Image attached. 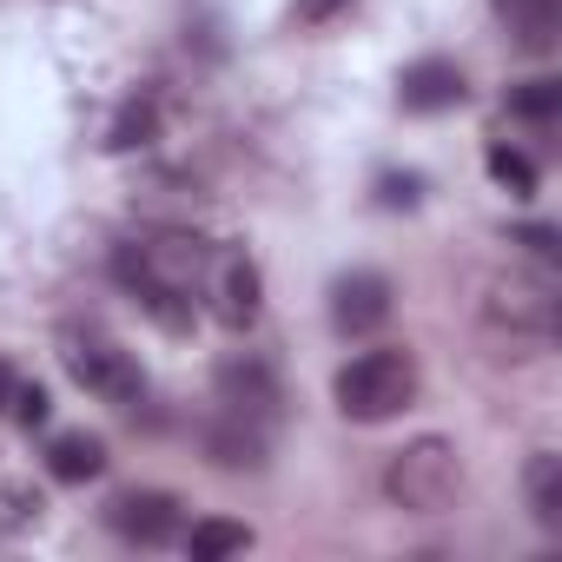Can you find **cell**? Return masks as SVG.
Masks as SVG:
<instances>
[{
  "mask_svg": "<svg viewBox=\"0 0 562 562\" xmlns=\"http://www.w3.org/2000/svg\"><path fill=\"white\" fill-rule=\"evenodd\" d=\"M522 503L536 516V529H562V457L555 450H536L529 470H522Z\"/></svg>",
  "mask_w": 562,
  "mask_h": 562,
  "instance_id": "4fadbf2b",
  "label": "cell"
},
{
  "mask_svg": "<svg viewBox=\"0 0 562 562\" xmlns=\"http://www.w3.org/2000/svg\"><path fill=\"white\" fill-rule=\"evenodd\" d=\"M60 364H67V378H74L87 397H100V404H113V411H139V404H146V371H139V358H133L120 338L93 331V325L60 331Z\"/></svg>",
  "mask_w": 562,
  "mask_h": 562,
  "instance_id": "277c9868",
  "label": "cell"
},
{
  "mask_svg": "<svg viewBox=\"0 0 562 562\" xmlns=\"http://www.w3.org/2000/svg\"><path fill=\"white\" fill-rule=\"evenodd\" d=\"M205 299H212V318H218L225 331H251V325H258V312H265V278H258L251 251H218V258H212Z\"/></svg>",
  "mask_w": 562,
  "mask_h": 562,
  "instance_id": "52a82bcc",
  "label": "cell"
},
{
  "mask_svg": "<svg viewBox=\"0 0 562 562\" xmlns=\"http://www.w3.org/2000/svg\"><path fill=\"white\" fill-rule=\"evenodd\" d=\"M218 404L238 411V417L271 424V417H278V378H271V364H265V358H232V364L218 371Z\"/></svg>",
  "mask_w": 562,
  "mask_h": 562,
  "instance_id": "30bf717a",
  "label": "cell"
},
{
  "mask_svg": "<svg viewBox=\"0 0 562 562\" xmlns=\"http://www.w3.org/2000/svg\"><path fill=\"white\" fill-rule=\"evenodd\" d=\"M509 113H516V120H529L536 133H549V126H555V113H562V80H522V87L509 93Z\"/></svg>",
  "mask_w": 562,
  "mask_h": 562,
  "instance_id": "e0dca14e",
  "label": "cell"
},
{
  "mask_svg": "<svg viewBox=\"0 0 562 562\" xmlns=\"http://www.w3.org/2000/svg\"><path fill=\"white\" fill-rule=\"evenodd\" d=\"M14 391H21V378H14V364H8V358H0V411L14 404Z\"/></svg>",
  "mask_w": 562,
  "mask_h": 562,
  "instance_id": "cb8c5ba5",
  "label": "cell"
},
{
  "mask_svg": "<svg viewBox=\"0 0 562 562\" xmlns=\"http://www.w3.org/2000/svg\"><path fill=\"white\" fill-rule=\"evenodd\" d=\"M41 490H8L0 496V529H21V522H41Z\"/></svg>",
  "mask_w": 562,
  "mask_h": 562,
  "instance_id": "d6986e66",
  "label": "cell"
},
{
  "mask_svg": "<svg viewBox=\"0 0 562 562\" xmlns=\"http://www.w3.org/2000/svg\"><path fill=\"white\" fill-rule=\"evenodd\" d=\"M8 411H14V417H21L27 430H41V424H47V391H41V384H21Z\"/></svg>",
  "mask_w": 562,
  "mask_h": 562,
  "instance_id": "44dd1931",
  "label": "cell"
},
{
  "mask_svg": "<svg viewBox=\"0 0 562 562\" xmlns=\"http://www.w3.org/2000/svg\"><path fill=\"white\" fill-rule=\"evenodd\" d=\"M397 312V292H391V278L384 271H345L338 285H331V325L345 338H371L384 331Z\"/></svg>",
  "mask_w": 562,
  "mask_h": 562,
  "instance_id": "ba28073f",
  "label": "cell"
},
{
  "mask_svg": "<svg viewBox=\"0 0 562 562\" xmlns=\"http://www.w3.org/2000/svg\"><path fill=\"white\" fill-rule=\"evenodd\" d=\"M516 245H522L536 265H555V258H562V238H555V225H516Z\"/></svg>",
  "mask_w": 562,
  "mask_h": 562,
  "instance_id": "ffe728a7",
  "label": "cell"
},
{
  "mask_svg": "<svg viewBox=\"0 0 562 562\" xmlns=\"http://www.w3.org/2000/svg\"><path fill=\"white\" fill-rule=\"evenodd\" d=\"M351 8V0H292V14L305 21V27H325V21H338Z\"/></svg>",
  "mask_w": 562,
  "mask_h": 562,
  "instance_id": "7402d4cb",
  "label": "cell"
},
{
  "mask_svg": "<svg viewBox=\"0 0 562 562\" xmlns=\"http://www.w3.org/2000/svg\"><path fill=\"white\" fill-rule=\"evenodd\" d=\"M503 34L522 47V54H555V34H562V0H490Z\"/></svg>",
  "mask_w": 562,
  "mask_h": 562,
  "instance_id": "7c38bea8",
  "label": "cell"
},
{
  "mask_svg": "<svg viewBox=\"0 0 562 562\" xmlns=\"http://www.w3.org/2000/svg\"><path fill=\"white\" fill-rule=\"evenodd\" d=\"M47 470H54L60 483H93V476L106 470V443L87 437V430H60V437L47 443Z\"/></svg>",
  "mask_w": 562,
  "mask_h": 562,
  "instance_id": "5bb4252c",
  "label": "cell"
},
{
  "mask_svg": "<svg viewBox=\"0 0 562 562\" xmlns=\"http://www.w3.org/2000/svg\"><path fill=\"white\" fill-rule=\"evenodd\" d=\"M205 450H212V463H218V470H265L271 424L238 417V411H218V424L205 430Z\"/></svg>",
  "mask_w": 562,
  "mask_h": 562,
  "instance_id": "8fae6325",
  "label": "cell"
},
{
  "mask_svg": "<svg viewBox=\"0 0 562 562\" xmlns=\"http://www.w3.org/2000/svg\"><path fill=\"white\" fill-rule=\"evenodd\" d=\"M106 529L126 536V542H139V549H166L186 529V503L172 490H120L106 503Z\"/></svg>",
  "mask_w": 562,
  "mask_h": 562,
  "instance_id": "8992f818",
  "label": "cell"
},
{
  "mask_svg": "<svg viewBox=\"0 0 562 562\" xmlns=\"http://www.w3.org/2000/svg\"><path fill=\"white\" fill-rule=\"evenodd\" d=\"M199 245L192 251H166V245H146V238H126L113 245V278H120V292L172 338H186L199 325Z\"/></svg>",
  "mask_w": 562,
  "mask_h": 562,
  "instance_id": "6da1fadb",
  "label": "cell"
},
{
  "mask_svg": "<svg viewBox=\"0 0 562 562\" xmlns=\"http://www.w3.org/2000/svg\"><path fill=\"white\" fill-rule=\"evenodd\" d=\"M555 285L549 278H496L490 285V305H483V318L496 325V331H509V338H522V345H549L555 338Z\"/></svg>",
  "mask_w": 562,
  "mask_h": 562,
  "instance_id": "5b68a950",
  "label": "cell"
},
{
  "mask_svg": "<svg viewBox=\"0 0 562 562\" xmlns=\"http://www.w3.org/2000/svg\"><path fill=\"white\" fill-rule=\"evenodd\" d=\"M483 166H490V179H496L503 192H516V199H529V192H536V166H529L516 146H490V153H483Z\"/></svg>",
  "mask_w": 562,
  "mask_h": 562,
  "instance_id": "ac0fdd59",
  "label": "cell"
},
{
  "mask_svg": "<svg viewBox=\"0 0 562 562\" xmlns=\"http://www.w3.org/2000/svg\"><path fill=\"white\" fill-rule=\"evenodd\" d=\"M417 192H424V179H417V172H404V179H384V192H378V199H384V205H417Z\"/></svg>",
  "mask_w": 562,
  "mask_h": 562,
  "instance_id": "603a6c76",
  "label": "cell"
},
{
  "mask_svg": "<svg viewBox=\"0 0 562 562\" xmlns=\"http://www.w3.org/2000/svg\"><path fill=\"white\" fill-rule=\"evenodd\" d=\"M331 397L351 424H391L417 404V358L404 345H378V351H358L338 378H331Z\"/></svg>",
  "mask_w": 562,
  "mask_h": 562,
  "instance_id": "7a4b0ae2",
  "label": "cell"
},
{
  "mask_svg": "<svg viewBox=\"0 0 562 562\" xmlns=\"http://www.w3.org/2000/svg\"><path fill=\"white\" fill-rule=\"evenodd\" d=\"M463 490V457L450 437H411L391 463H384V496L404 516H443Z\"/></svg>",
  "mask_w": 562,
  "mask_h": 562,
  "instance_id": "3957f363",
  "label": "cell"
},
{
  "mask_svg": "<svg viewBox=\"0 0 562 562\" xmlns=\"http://www.w3.org/2000/svg\"><path fill=\"white\" fill-rule=\"evenodd\" d=\"M179 542L192 549V562H218V555H245L251 549V529L232 522V516H205V522L179 529Z\"/></svg>",
  "mask_w": 562,
  "mask_h": 562,
  "instance_id": "9a60e30c",
  "label": "cell"
},
{
  "mask_svg": "<svg viewBox=\"0 0 562 562\" xmlns=\"http://www.w3.org/2000/svg\"><path fill=\"white\" fill-rule=\"evenodd\" d=\"M463 67L457 60H443V54H424V60H411L404 74H397V106L404 113H450V106H463Z\"/></svg>",
  "mask_w": 562,
  "mask_h": 562,
  "instance_id": "9c48e42d",
  "label": "cell"
},
{
  "mask_svg": "<svg viewBox=\"0 0 562 562\" xmlns=\"http://www.w3.org/2000/svg\"><path fill=\"white\" fill-rule=\"evenodd\" d=\"M153 133H159V100H153V93H133V100L120 106V120H113L106 146H113V153H133V146H146Z\"/></svg>",
  "mask_w": 562,
  "mask_h": 562,
  "instance_id": "2e32d148",
  "label": "cell"
}]
</instances>
